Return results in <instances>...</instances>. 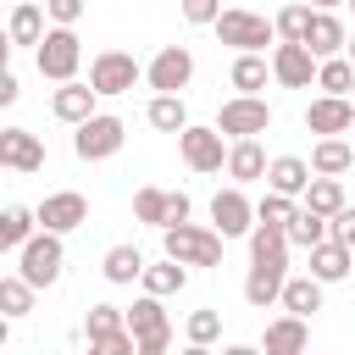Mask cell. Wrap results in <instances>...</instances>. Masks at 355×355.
<instances>
[{
  "instance_id": "obj_1",
  "label": "cell",
  "mask_w": 355,
  "mask_h": 355,
  "mask_svg": "<svg viewBox=\"0 0 355 355\" xmlns=\"http://www.w3.org/2000/svg\"><path fill=\"white\" fill-rule=\"evenodd\" d=\"M33 67H39V78H50V83H67V78H78V67H83L78 28L55 22V28H50V33L33 44Z\"/></svg>"
},
{
  "instance_id": "obj_2",
  "label": "cell",
  "mask_w": 355,
  "mask_h": 355,
  "mask_svg": "<svg viewBox=\"0 0 355 355\" xmlns=\"http://www.w3.org/2000/svg\"><path fill=\"white\" fill-rule=\"evenodd\" d=\"M222 233L216 227H194V222H172V227H161V250L166 255H178L183 266H222Z\"/></svg>"
},
{
  "instance_id": "obj_3",
  "label": "cell",
  "mask_w": 355,
  "mask_h": 355,
  "mask_svg": "<svg viewBox=\"0 0 355 355\" xmlns=\"http://www.w3.org/2000/svg\"><path fill=\"white\" fill-rule=\"evenodd\" d=\"M178 155H183V166L189 172H200V178H211V172H227V133L211 122V128H183L178 133Z\"/></svg>"
},
{
  "instance_id": "obj_4",
  "label": "cell",
  "mask_w": 355,
  "mask_h": 355,
  "mask_svg": "<svg viewBox=\"0 0 355 355\" xmlns=\"http://www.w3.org/2000/svg\"><path fill=\"white\" fill-rule=\"evenodd\" d=\"M61 239H67V233H50V227H39V233H33V239L17 250V272H22L33 288H50V283L61 277V261H67Z\"/></svg>"
},
{
  "instance_id": "obj_5",
  "label": "cell",
  "mask_w": 355,
  "mask_h": 355,
  "mask_svg": "<svg viewBox=\"0 0 355 355\" xmlns=\"http://www.w3.org/2000/svg\"><path fill=\"white\" fill-rule=\"evenodd\" d=\"M122 139H128V122L111 116V111H94V116L78 122L72 150H78V161H111V155L122 150Z\"/></svg>"
},
{
  "instance_id": "obj_6",
  "label": "cell",
  "mask_w": 355,
  "mask_h": 355,
  "mask_svg": "<svg viewBox=\"0 0 355 355\" xmlns=\"http://www.w3.org/2000/svg\"><path fill=\"white\" fill-rule=\"evenodd\" d=\"M128 327H133V338H139V355H166V344H172V322H166L161 294H139L133 311H128Z\"/></svg>"
},
{
  "instance_id": "obj_7",
  "label": "cell",
  "mask_w": 355,
  "mask_h": 355,
  "mask_svg": "<svg viewBox=\"0 0 355 355\" xmlns=\"http://www.w3.org/2000/svg\"><path fill=\"white\" fill-rule=\"evenodd\" d=\"M216 39H222L227 50H266V44L277 39V22H266V17L244 11V6H233V11L216 17Z\"/></svg>"
},
{
  "instance_id": "obj_8",
  "label": "cell",
  "mask_w": 355,
  "mask_h": 355,
  "mask_svg": "<svg viewBox=\"0 0 355 355\" xmlns=\"http://www.w3.org/2000/svg\"><path fill=\"white\" fill-rule=\"evenodd\" d=\"M316 67H322V55H316L305 39H277V50H272V78H277L283 89H311V83H316Z\"/></svg>"
},
{
  "instance_id": "obj_9",
  "label": "cell",
  "mask_w": 355,
  "mask_h": 355,
  "mask_svg": "<svg viewBox=\"0 0 355 355\" xmlns=\"http://www.w3.org/2000/svg\"><path fill=\"white\" fill-rule=\"evenodd\" d=\"M216 128H222L227 139H255V133L272 128V105H266L261 94H233V100H222Z\"/></svg>"
},
{
  "instance_id": "obj_10",
  "label": "cell",
  "mask_w": 355,
  "mask_h": 355,
  "mask_svg": "<svg viewBox=\"0 0 355 355\" xmlns=\"http://www.w3.org/2000/svg\"><path fill=\"white\" fill-rule=\"evenodd\" d=\"M211 227H216L222 239H250V227H255V200L244 194V183L211 194Z\"/></svg>"
},
{
  "instance_id": "obj_11",
  "label": "cell",
  "mask_w": 355,
  "mask_h": 355,
  "mask_svg": "<svg viewBox=\"0 0 355 355\" xmlns=\"http://www.w3.org/2000/svg\"><path fill=\"white\" fill-rule=\"evenodd\" d=\"M189 78H194V50H189V44H166V50H155V61L144 67V83H150L155 94H183Z\"/></svg>"
},
{
  "instance_id": "obj_12",
  "label": "cell",
  "mask_w": 355,
  "mask_h": 355,
  "mask_svg": "<svg viewBox=\"0 0 355 355\" xmlns=\"http://www.w3.org/2000/svg\"><path fill=\"white\" fill-rule=\"evenodd\" d=\"M139 78H144V67H139L128 50H100V55L89 61V83H94L100 94H128Z\"/></svg>"
},
{
  "instance_id": "obj_13",
  "label": "cell",
  "mask_w": 355,
  "mask_h": 355,
  "mask_svg": "<svg viewBox=\"0 0 355 355\" xmlns=\"http://www.w3.org/2000/svg\"><path fill=\"white\" fill-rule=\"evenodd\" d=\"M33 211H39V227H50V233H72V227L89 222V200H83L78 189H55V194H44Z\"/></svg>"
},
{
  "instance_id": "obj_14",
  "label": "cell",
  "mask_w": 355,
  "mask_h": 355,
  "mask_svg": "<svg viewBox=\"0 0 355 355\" xmlns=\"http://www.w3.org/2000/svg\"><path fill=\"white\" fill-rule=\"evenodd\" d=\"M311 133H355V94H316L305 105Z\"/></svg>"
},
{
  "instance_id": "obj_15",
  "label": "cell",
  "mask_w": 355,
  "mask_h": 355,
  "mask_svg": "<svg viewBox=\"0 0 355 355\" xmlns=\"http://www.w3.org/2000/svg\"><path fill=\"white\" fill-rule=\"evenodd\" d=\"M105 94L94 89V83H78V78H67V83H55V94H50V111H55V122H83V116H94V105H100Z\"/></svg>"
},
{
  "instance_id": "obj_16",
  "label": "cell",
  "mask_w": 355,
  "mask_h": 355,
  "mask_svg": "<svg viewBox=\"0 0 355 355\" xmlns=\"http://www.w3.org/2000/svg\"><path fill=\"white\" fill-rule=\"evenodd\" d=\"M311 344V316H300V311H283L277 322H266V333H261V349L266 355H300Z\"/></svg>"
},
{
  "instance_id": "obj_17",
  "label": "cell",
  "mask_w": 355,
  "mask_h": 355,
  "mask_svg": "<svg viewBox=\"0 0 355 355\" xmlns=\"http://www.w3.org/2000/svg\"><path fill=\"white\" fill-rule=\"evenodd\" d=\"M0 166H11V172H39L44 166V144H39V133H28V128H6L0 133Z\"/></svg>"
},
{
  "instance_id": "obj_18",
  "label": "cell",
  "mask_w": 355,
  "mask_h": 355,
  "mask_svg": "<svg viewBox=\"0 0 355 355\" xmlns=\"http://www.w3.org/2000/svg\"><path fill=\"white\" fill-rule=\"evenodd\" d=\"M283 283H288V266L250 261V272H244V305H255V311L277 305V300H283Z\"/></svg>"
},
{
  "instance_id": "obj_19",
  "label": "cell",
  "mask_w": 355,
  "mask_h": 355,
  "mask_svg": "<svg viewBox=\"0 0 355 355\" xmlns=\"http://www.w3.org/2000/svg\"><path fill=\"white\" fill-rule=\"evenodd\" d=\"M311 178H316V166L305 155H272V166H266V189H277V194H300L305 200Z\"/></svg>"
},
{
  "instance_id": "obj_20",
  "label": "cell",
  "mask_w": 355,
  "mask_h": 355,
  "mask_svg": "<svg viewBox=\"0 0 355 355\" xmlns=\"http://www.w3.org/2000/svg\"><path fill=\"white\" fill-rule=\"evenodd\" d=\"M311 255V272L322 277V283H344L349 272H355V250L344 244V239H322L316 250H305Z\"/></svg>"
},
{
  "instance_id": "obj_21",
  "label": "cell",
  "mask_w": 355,
  "mask_h": 355,
  "mask_svg": "<svg viewBox=\"0 0 355 355\" xmlns=\"http://www.w3.org/2000/svg\"><path fill=\"white\" fill-rule=\"evenodd\" d=\"M311 166L327 172V178H344V172L355 166V139H344V133H322V139L311 144Z\"/></svg>"
},
{
  "instance_id": "obj_22",
  "label": "cell",
  "mask_w": 355,
  "mask_h": 355,
  "mask_svg": "<svg viewBox=\"0 0 355 355\" xmlns=\"http://www.w3.org/2000/svg\"><path fill=\"white\" fill-rule=\"evenodd\" d=\"M44 0H17L11 6V22H6V33H11V44H39L50 28H44Z\"/></svg>"
},
{
  "instance_id": "obj_23",
  "label": "cell",
  "mask_w": 355,
  "mask_h": 355,
  "mask_svg": "<svg viewBox=\"0 0 355 355\" xmlns=\"http://www.w3.org/2000/svg\"><path fill=\"white\" fill-rule=\"evenodd\" d=\"M305 44H311L316 55H344V44H349V33H344V22H338V11H311V28H305Z\"/></svg>"
},
{
  "instance_id": "obj_24",
  "label": "cell",
  "mask_w": 355,
  "mask_h": 355,
  "mask_svg": "<svg viewBox=\"0 0 355 355\" xmlns=\"http://www.w3.org/2000/svg\"><path fill=\"white\" fill-rule=\"evenodd\" d=\"M266 78H272V61H266L261 50H239V55H233V67H227V83H233L239 94H261V89H266Z\"/></svg>"
},
{
  "instance_id": "obj_25",
  "label": "cell",
  "mask_w": 355,
  "mask_h": 355,
  "mask_svg": "<svg viewBox=\"0 0 355 355\" xmlns=\"http://www.w3.org/2000/svg\"><path fill=\"white\" fill-rule=\"evenodd\" d=\"M266 166L272 161H266V150L255 139H233L227 144V178L233 183H255V178H266Z\"/></svg>"
},
{
  "instance_id": "obj_26",
  "label": "cell",
  "mask_w": 355,
  "mask_h": 355,
  "mask_svg": "<svg viewBox=\"0 0 355 355\" xmlns=\"http://www.w3.org/2000/svg\"><path fill=\"white\" fill-rule=\"evenodd\" d=\"M100 272H105V283H116V288L139 283V277H144V255H139V244H111V250L100 255Z\"/></svg>"
},
{
  "instance_id": "obj_27",
  "label": "cell",
  "mask_w": 355,
  "mask_h": 355,
  "mask_svg": "<svg viewBox=\"0 0 355 355\" xmlns=\"http://www.w3.org/2000/svg\"><path fill=\"white\" fill-rule=\"evenodd\" d=\"M250 261H272V266H288V227L255 222V227H250Z\"/></svg>"
},
{
  "instance_id": "obj_28",
  "label": "cell",
  "mask_w": 355,
  "mask_h": 355,
  "mask_svg": "<svg viewBox=\"0 0 355 355\" xmlns=\"http://www.w3.org/2000/svg\"><path fill=\"white\" fill-rule=\"evenodd\" d=\"M139 283H144V294H161V300H166V294H183V288H189V266H183L178 255H166V261L144 266Z\"/></svg>"
},
{
  "instance_id": "obj_29",
  "label": "cell",
  "mask_w": 355,
  "mask_h": 355,
  "mask_svg": "<svg viewBox=\"0 0 355 355\" xmlns=\"http://www.w3.org/2000/svg\"><path fill=\"white\" fill-rule=\"evenodd\" d=\"M322 288H327V283H322L316 272H305V277H288L277 305H283V311H300V316H316V311H322Z\"/></svg>"
},
{
  "instance_id": "obj_30",
  "label": "cell",
  "mask_w": 355,
  "mask_h": 355,
  "mask_svg": "<svg viewBox=\"0 0 355 355\" xmlns=\"http://www.w3.org/2000/svg\"><path fill=\"white\" fill-rule=\"evenodd\" d=\"M144 122H150L155 133H183V128H189V105H183V94H155V100L144 105Z\"/></svg>"
},
{
  "instance_id": "obj_31",
  "label": "cell",
  "mask_w": 355,
  "mask_h": 355,
  "mask_svg": "<svg viewBox=\"0 0 355 355\" xmlns=\"http://www.w3.org/2000/svg\"><path fill=\"white\" fill-rule=\"evenodd\" d=\"M322 239H333V216H322V211L300 205V216L288 222V244H294V250H316Z\"/></svg>"
},
{
  "instance_id": "obj_32",
  "label": "cell",
  "mask_w": 355,
  "mask_h": 355,
  "mask_svg": "<svg viewBox=\"0 0 355 355\" xmlns=\"http://www.w3.org/2000/svg\"><path fill=\"white\" fill-rule=\"evenodd\" d=\"M33 233H39V211H28V205H6V216H0V250H22Z\"/></svg>"
},
{
  "instance_id": "obj_33",
  "label": "cell",
  "mask_w": 355,
  "mask_h": 355,
  "mask_svg": "<svg viewBox=\"0 0 355 355\" xmlns=\"http://www.w3.org/2000/svg\"><path fill=\"white\" fill-rule=\"evenodd\" d=\"M133 216H139L144 227H166V222H172V194L155 189V183H144V189L133 194Z\"/></svg>"
},
{
  "instance_id": "obj_34",
  "label": "cell",
  "mask_w": 355,
  "mask_h": 355,
  "mask_svg": "<svg viewBox=\"0 0 355 355\" xmlns=\"http://www.w3.org/2000/svg\"><path fill=\"white\" fill-rule=\"evenodd\" d=\"M300 194H277V189H266L261 200H255V222H272V227H288L294 216H300Z\"/></svg>"
},
{
  "instance_id": "obj_35",
  "label": "cell",
  "mask_w": 355,
  "mask_h": 355,
  "mask_svg": "<svg viewBox=\"0 0 355 355\" xmlns=\"http://www.w3.org/2000/svg\"><path fill=\"white\" fill-rule=\"evenodd\" d=\"M316 89H322V94H349V89H355V61H349V55H322Z\"/></svg>"
},
{
  "instance_id": "obj_36",
  "label": "cell",
  "mask_w": 355,
  "mask_h": 355,
  "mask_svg": "<svg viewBox=\"0 0 355 355\" xmlns=\"http://www.w3.org/2000/svg\"><path fill=\"white\" fill-rule=\"evenodd\" d=\"M305 205H311V211H322V216H333V211H344L349 200H344V183H338V178L316 172V178H311V189H305Z\"/></svg>"
},
{
  "instance_id": "obj_37",
  "label": "cell",
  "mask_w": 355,
  "mask_h": 355,
  "mask_svg": "<svg viewBox=\"0 0 355 355\" xmlns=\"http://www.w3.org/2000/svg\"><path fill=\"white\" fill-rule=\"evenodd\" d=\"M33 294H39V288H33V283H28L22 272H11V277H0V311H6L11 322L33 311Z\"/></svg>"
},
{
  "instance_id": "obj_38",
  "label": "cell",
  "mask_w": 355,
  "mask_h": 355,
  "mask_svg": "<svg viewBox=\"0 0 355 355\" xmlns=\"http://www.w3.org/2000/svg\"><path fill=\"white\" fill-rule=\"evenodd\" d=\"M183 333H189V349H211L222 338V311H194Z\"/></svg>"
},
{
  "instance_id": "obj_39",
  "label": "cell",
  "mask_w": 355,
  "mask_h": 355,
  "mask_svg": "<svg viewBox=\"0 0 355 355\" xmlns=\"http://www.w3.org/2000/svg\"><path fill=\"white\" fill-rule=\"evenodd\" d=\"M116 327H128V311H122V305H89V322H83L89 344L105 338V333H116Z\"/></svg>"
},
{
  "instance_id": "obj_40",
  "label": "cell",
  "mask_w": 355,
  "mask_h": 355,
  "mask_svg": "<svg viewBox=\"0 0 355 355\" xmlns=\"http://www.w3.org/2000/svg\"><path fill=\"white\" fill-rule=\"evenodd\" d=\"M311 11L316 6H305V0H294V6H283L272 22H277V39H305V28H311Z\"/></svg>"
},
{
  "instance_id": "obj_41",
  "label": "cell",
  "mask_w": 355,
  "mask_h": 355,
  "mask_svg": "<svg viewBox=\"0 0 355 355\" xmlns=\"http://www.w3.org/2000/svg\"><path fill=\"white\" fill-rule=\"evenodd\" d=\"M216 17H222V0H183V22H194V28H216Z\"/></svg>"
},
{
  "instance_id": "obj_42",
  "label": "cell",
  "mask_w": 355,
  "mask_h": 355,
  "mask_svg": "<svg viewBox=\"0 0 355 355\" xmlns=\"http://www.w3.org/2000/svg\"><path fill=\"white\" fill-rule=\"evenodd\" d=\"M44 11H50V22H67V28H78V17H83V0H44Z\"/></svg>"
},
{
  "instance_id": "obj_43",
  "label": "cell",
  "mask_w": 355,
  "mask_h": 355,
  "mask_svg": "<svg viewBox=\"0 0 355 355\" xmlns=\"http://www.w3.org/2000/svg\"><path fill=\"white\" fill-rule=\"evenodd\" d=\"M333 239H344V244L355 250V205H344V211H333Z\"/></svg>"
},
{
  "instance_id": "obj_44",
  "label": "cell",
  "mask_w": 355,
  "mask_h": 355,
  "mask_svg": "<svg viewBox=\"0 0 355 355\" xmlns=\"http://www.w3.org/2000/svg\"><path fill=\"white\" fill-rule=\"evenodd\" d=\"M17 94H22V83H17V72L6 67V72H0V105H17Z\"/></svg>"
},
{
  "instance_id": "obj_45",
  "label": "cell",
  "mask_w": 355,
  "mask_h": 355,
  "mask_svg": "<svg viewBox=\"0 0 355 355\" xmlns=\"http://www.w3.org/2000/svg\"><path fill=\"white\" fill-rule=\"evenodd\" d=\"M189 211H194V200H189L183 189H172V222H189ZM172 222H166V227H172Z\"/></svg>"
},
{
  "instance_id": "obj_46",
  "label": "cell",
  "mask_w": 355,
  "mask_h": 355,
  "mask_svg": "<svg viewBox=\"0 0 355 355\" xmlns=\"http://www.w3.org/2000/svg\"><path fill=\"white\" fill-rule=\"evenodd\" d=\"M316 11H338V6H349V0H311Z\"/></svg>"
},
{
  "instance_id": "obj_47",
  "label": "cell",
  "mask_w": 355,
  "mask_h": 355,
  "mask_svg": "<svg viewBox=\"0 0 355 355\" xmlns=\"http://www.w3.org/2000/svg\"><path fill=\"white\" fill-rule=\"evenodd\" d=\"M344 55H349V61H355V33H349V44H344Z\"/></svg>"
},
{
  "instance_id": "obj_48",
  "label": "cell",
  "mask_w": 355,
  "mask_h": 355,
  "mask_svg": "<svg viewBox=\"0 0 355 355\" xmlns=\"http://www.w3.org/2000/svg\"><path fill=\"white\" fill-rule=\"evenodd\" d=\"M349 11H355V0H349Z\"/></svg>"
},
{
  "instance_id": "obj_49",
  "label": "cell",
  "mask_w": 355,
  "mask_h": 355,
  "mask_svg": "<svg viewBox=\"0 0 355 355\" xmlns=\"http://www.w3.org/2000/svg\"><path fill=\"white\" fill-rule=\"evenodd\" d=\"M349 94H355V89H349Z\"/></svg>"
}]
</instances>
